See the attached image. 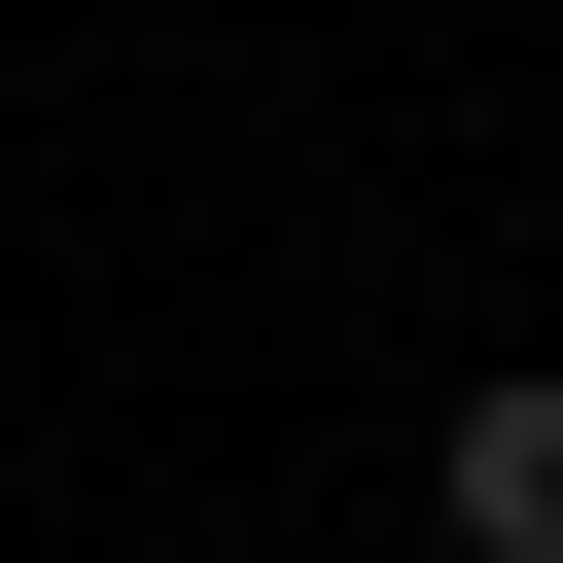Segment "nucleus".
<instances>
[{
  "mask_svg": "<svg viewBox=\"0 0 563 563\" xmlns=\"http://www.w3.org/2000/svg\"><path fill=\"white\" fill-rule=\"evenodd\" d=\"M422 493H457V563H563V352H528V387H457V457H422Z\"/></svg>",
  "mask_w": 563,
  "mask_h": 563,
  "instance_id": "nucleus-1",
  "label": "nucleus"
}]
</instances>
